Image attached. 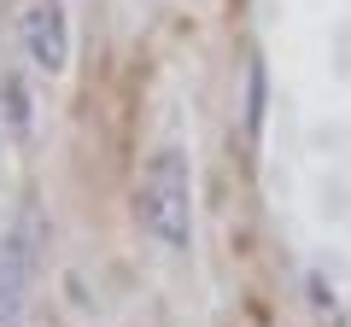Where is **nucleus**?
Returning <instances> with one entry per match:
<instances>
[{"label": "nucleus", "instance_id": "f257e3e1", "mask_svg": "<svg viewBox=\"0 0 351 327\" xmlns=\"http://www.w3.org/2000/svg\"><path fill=\"white\" fill-rule=\"evenodd\" d=\"M135 216L158 246L188 252L193 246V164L188 152L164 140L147 164H141V187H135Z\"/></svg>", "mask_w": 351, "mask_h": 327}, {"label": "nucleus", "instance_id": "f03ea898", "mask_svg": "<svg viewBox=\"0 0 351 327\" xmlns=\"http://www.w3.org/2000/svg\"><path fill=\"white\" fill-rule=\"evenodd\" d=\"M41 257H47V211L36 199H24L18 216H12V228L0 234V327H24Z\"/></svg>", "mask_w": 351, "mask_h": 327}, {"label": "nucleus", "instance_id": "7ed1b4c3", "mask_svg": "<svg viewBox=\"0 0 351 327\" xmlns=\"http://www.w3.org/2000/svg\"><path fill=\"white\" fill-rule=\"evenodd\" d=\"M18 47L41 76H59L71 64V12L64 0H29L18 18Z\"/></svg>", "mask_w": 351, "mask_h": 327}, {"label": "nucleus", "instance_id": "20e7f679", "mask_svg": "<svg viewBox=\"0 0 351 327\" xmlns=\"http://www.w3.org/2000/svg\"><path fill=\"white\" fill-rule=\"evenodd\" d=\"M263 112H269V64L263 53H246V82H240V140H263Z\"/></svg>", "mask_w": 351, "mask_h": 327}, {"label": "nucleus", "instance_id": "39448f33", "mask_svg": "<svg viewBox=\"0 0 351 327\" xmlns=\"http://www.w3.org/2000/svg\"><path fill=\"white\" fill-rule=\"evenodd\" d=\"M0 112H6V135L12 140H29V82L18 70L0 76Z\"/></svg>", "mask_w": 351, "mask_h": 327}]
</instances>
